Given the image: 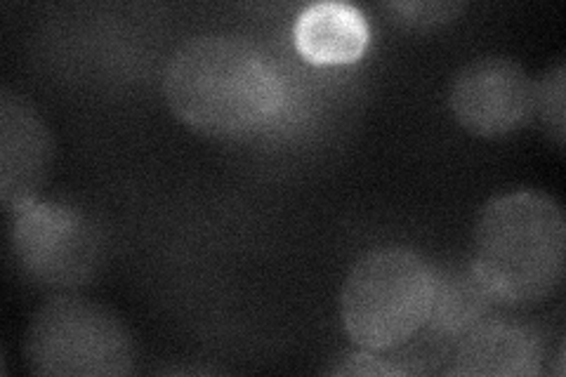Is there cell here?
Returning <instances> with one entry per match:
<instances>
[{
    "instance_id": "obj_10",
    "label": "cell",
    "mask_w": 566,
    "mask_h": 377,
    "mask_svg": "<svg viewBox=\"0 0 566 377\" xmlns=\"http://www.w3.org/2000/svg\"><path fill=\"white\" fill-rule=\"evenodd\" d=\"M566 71L564 64H557L553 71H547L541 83H536V95H534V114L541 116L545 123L547 133L557 142V147H564V137H566Z\"/></svg>"
},
{
    "instance_id": "obj_6",
    "label": "cell",
    "mask_w": 566,
    "mask_h": 377,
    "mask_svg": "<svg viewBox=\"0 0 566 377\" xmlns=\"http://www.w3.org/2000/svg\"><path fill=\"white\" fill-rule=\"evenodd\" d=\"M536 83L510 57L486 55L465 64L451 81L453 118L476 137L499 139L534 116Z\"/></svg>"
},
{
    "instance_id": "obj_8",
    "label": "cell",
    "mask_w": 566,
    "mask_h": 377,
    "mask_svg": "<svg viewBox=\"0 0 566 377\" xmlns=\"http://www.w3.org/2000/svg\"><path fill=\"white\" fill-rule=\"evenodd\" d=\"M541 364L543 347L534 331L503 318L476 321L458 343L449 375L534 377Z\"/></svg>"
},
{
    "instance_id": "obj_12",
    "label": "cell",
    "mask_w": 566,
    "mask_h": 377,
    "mask_svg": "<svg viewBox=\"0 0 566 377\" xmlns=\"http://www.w3.org/2000/svg\"><path fill=\"white\" fill-rule=\"evenodd\" d=\"M335 375H401L403 370L389 366L370 354H349L343 364L333 368Z\"/></svg>"
},
{
    "instance_id": "obj_9",
    "label": "cell",
    "mask_w": 566,
    "mask_h": 377,
    "mask_svg": "<svg viewBox=\"0 0 566 377\" xmlns=\"http://www.w3.org/2000/svg\"><path fill=\"white\" fill-rule=\"evenodd\" d=\"M295 48L314 64L357 62L368 45V24L359 8L314 3L295 22Z\"/></svg>"
},
{
    "instance_id": "obj_3",
    "label": "cell",
    "mask_w": 566,
    "mask_h": 377,
    "mask_svg": "<svg viewBox=\"0 0 566 377\" xmlns=\"http://www.w3.org/2000/svg\"><path fill=\"white\" fill-rule=\"evenodd\" d=\"M437 283L432 266L413 250H370L352 266L340 293V316L352 343L366 352L409 343L432 318Z\"/></svg>"
},
{
    "instance_id": "obj_2",
    "label": "cell",
    "mask_w": 566,
    "mask_h": 377,
    "mask_svg": "<svg viewBox=\"0 0 566 377\" xmlns=\"http://www.w3.org/2000/svg\"><path fill=\"white\" fill-rule=\"evenodd\" d=\"M566 269V220L543 191L522 189L491 199L476 218L472 274L489 300L531 307L553 297Z\"/></svg>"
},
{
    "instance_id": "obj_5",
    "label": "cell",
    "mask_w": 566,
    "mask_h": 377,
    "mask_svg": "<svg viewBox=\"0 0 566 377\" xmlns=\"http://www.w3.org/2000/svg\"><path fill=\"white\" fill-rule=\"evenodd\" d=\"M10 239L17 262L35 281L69 285L95 264V227L69 206L35 201L17 210Z\"/></svg>"
},
{
    "instance_id": "obj_4",
    "label": "cell",
    "mask_w": 566,
    "mask_h": 377,
    "mask_svg": "<svg viewBox=\"0 0 566 377\" xmlns=\"http://www.w3.org/2000/svg\"><path fill=\"white\" fill-rule=\"evenodd\" d=\"M24 358L41 377H114L135 370L137 349L112 310L83 297H55L33 314Z\"/></svg>"
},
{
    "instance_id": "obj_7",
    "label": "cell",
    "mask_w": 566,
    "mask_h": 377,
    "mask_svg": "<svg viewBox=\"0 0 566 377\" xmlns=\"http://www.w3.org/2000/svg\"><path fill=\"white\" fill-rule=\"evenodd\" d=\"M55 158L45 121L22 95H0V193L10 214L39 201Z\"/></svg>"
},
{
    "instance_id": "obj_11",
    "label": "cell",
    "mask_w": 566,
    "mask_h": 377,
    "mask_svg": "<svg viewBox=\"0 0 566 377\" xmlns=\"http://www.w3.org/2000/svg\"><path fill=\"white\" fill-rule=\"evenodd\" d=\"M463 3H432V0H416V3H387L385 10L392 12L395 22L411 29H432L455 20Z\"/></svg>"
},
{
    "instance_id": "obj_1",
    "label": "cell",
    "mask_w": 566,
    "mask_h": 377,
    "mask_svg": "<svg viewBox=\"0 0 566 377\" xmlns=\"http://www.w3.org/2000/svg\"><path fill=\"white\" fill-rule=\"evenodd\" d=\"M172 114L201 133L239 137L272 121L286 100L274 62L234 33H201L172 52L164 74Z\"/></svg>"
}]
</instances>
